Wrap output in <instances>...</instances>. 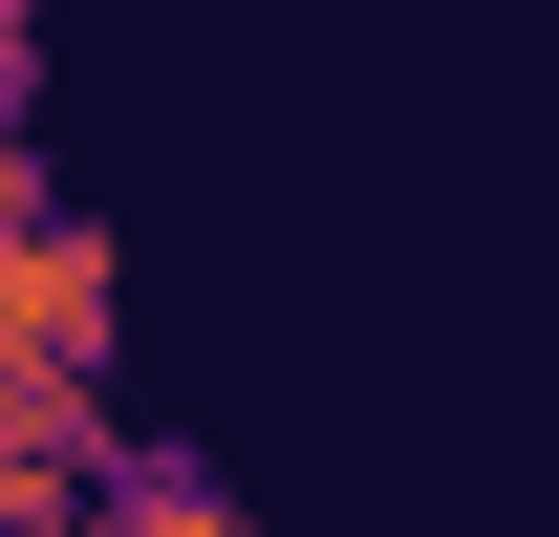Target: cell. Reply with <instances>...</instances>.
<instances>
[{
  "instance_id": "6da1fadb",
  "label": "cell",
  "mask_w": 559,
  "mask_h": 537,
  "mask_svg": "<svg viewBox=\"0 0 559 537\" xmlns=\"http://www.w3.org/2000/svg\"><path fill=\"white\" fill-rule=\"evenodd\" d=\"M86 537H259V516L215 494V452H151V430H130V452H108V494H86Z\"/></svg>"
},
{
  "instance_id": "3957f363",
  "label": "cell",
  "mask_w": 559,
  "mask_h": 537,
  "mask_svg": "<svg viewBox=\"0 0 559 537\" xmlns=\"http://www.w3.org/2000/svg\"><path fill=\"white\" fill-rule=\"evenodd\" d=\"M22 366H66V344H44V215H0V387H22Z\"/></svg>"
},
{
  "instance_id": "277c9868",
  "label": "cell",
  "mask_w": 559,
  "mask_h": 537,
  "mask_svg": "<svg viewBox=\"0 0 559 537\" xmlns=\"http://www.w3.org/2000/svg\"><path fill=\"white\" fill-rule=\"evenodd\" d=\"M22 108H44V22L0 0V130H22Z\"/></svg>"
},
{
  "instance_id": "7a4b0ae2",
  "label": "cell",
  "mask_w": 559,
  "mask_h": 537,
  "mask_svg": "<svg viewBox=\"0 0 559 537\" xmlns=\"http://www.w3.org/2000/svg\"><path fill=\"white\" fill-rule=\"evenodd\" d=\"M44 344H66V366H86V387H108V344H130V301H108V215H44Z\"/></svg>"
}]
</instances>
